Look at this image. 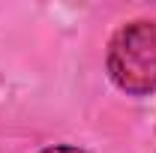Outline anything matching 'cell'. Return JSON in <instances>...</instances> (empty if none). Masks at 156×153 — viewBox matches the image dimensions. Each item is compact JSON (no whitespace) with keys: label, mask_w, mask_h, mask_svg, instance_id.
I'll return each mask as SVG.
<instances>
[{"label":"cell","mask_w":156,"mask_h":153,"mask_svg":"<svg viewBox=\"0 0 156 153\" xmlns=\"http://www.w3.org/2000/svg\"><path fill=\"white\" fill-rule=\"evenodd\" d=\"M108 75L123 93H156V21H129L108 42Z\"/></svg>","instance_id":"6da1fadb"},{"label":"cell","mask_w":156,"mask_h":153,"mask_svg":"<svg viewBox=\"0 0 156 153\" xmlns=\"http://www.w3.org/2000/svg\"><path fill=\"white\" fill-rule=\"evenodd\" d=\"M39 153H87V150L72 147V144H54V147H45V150H39Z\"/></svg>","instance_id":"7a4b0ae2"}]
</instances>
